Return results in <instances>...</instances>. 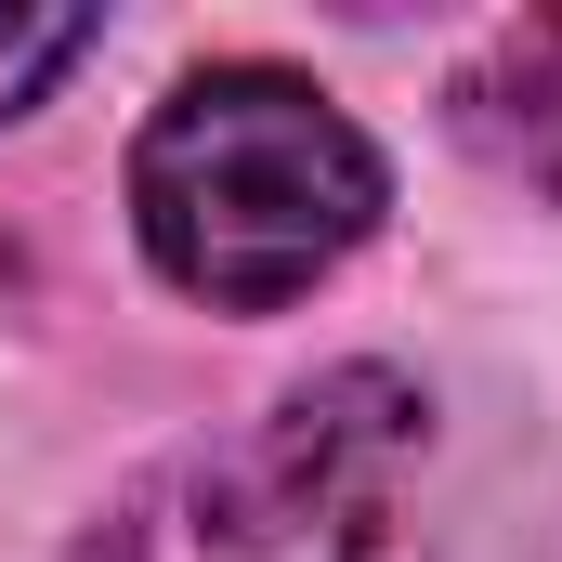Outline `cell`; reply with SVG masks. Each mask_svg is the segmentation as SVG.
I'll list each match as a JSON object with an SVG mask.
<instances>
[{
  "label": "cell",
  "mask_w": 562,
  "mask_h": 562,
  "mask_svg": "<svg viewBox=\"0 0 562 562\" xmlns=\"http://www.w3.org/2000/svg\"><path fill=\"white\" fill-rule=\"evenodd\" d=\"M431 406L393 367H327L262 419L157 458L105 497L79 562H431L406 524V458Z\"/></svg>",
  "instance_id": "7a4b0ae2"
},
{
  "label": "cell",
  "mask_w": 562,
  "mask_h": 562,
  "mask_svg": "<svg viewBox=\"0 0 562 562\" xmlns=\"http://www.w3.org/2000/svg\"><path fill=\"white\" fill-rule=\"evenodd\" d=\"M393 210L380 144L288 66H196L132 144L144 262L210 314H276L340 276Z\"/></svg>",
  "instance_id": "6da1fadb"
},
{
  "label": "cell",
  "mask_w": 562,
  "mask_h": 562,
  "mask_svg": "<svg viewBox=\"0 0 562 562\" xmlns=\"http://www.w3.org/2000/svg\"><path fill=\"white\" fill-rule=\"evenodd\" d=\"M79 53H92V13H13L0 0V119H26Z\"/></svg>",
  "instance_id": "277c9868"
},
{
  "label": "cell",
  "mask_w": 562,
  "mask_h": 562,
  "mask_svg": "<svg viewBox=\"0 0 562 562\" xmlns=\"http://www.w3.org/2000/svg\"><path fill=\"white\" fill-rule=\"evenodd\" d=\"M445 119H458V144H471L484 170H510V183L562 196V13L497 26V40L445 79Z\"/></svg>",
  "instance_id": "3957f363"
}]
</instances>
